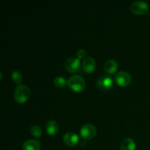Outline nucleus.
Here are the masks:
<instances>
[{"mask_svg":"<svg viewBox=\"0 0 150 150\" xmlns=\"http://www.w3.org/2000/svg\"><path fill=\"white\" fill-rule=\"evenodd\" d=\"M31 91L26 85H18L14 91V99L18 103H24L30 97Z\"/></svg>","mask_w":150,"mask_h":150,"instance_id":"f257e3e1","label":"nucleus"},{"mask_svg":"<svg viewBox=\"0 0 150 150\" xmlns=\"http://www.w3.org/2000/svg\"><path fill=\"white\" fill-rule=\"evenodd\" d=\"M67 86L75 92H82L86 87V82L83 77L79 75H74L68 79Z\"/></svg>","mask_w":150,"mask_h":150,"instance_id":"f03ea898","label":"nucleus"},{"mask_svg":"<svg viewBox=\"0 0 150 150\" xmlns=\"http://www.w3.org/2000/svg\"><path fill=\"white\" fill-rule=\"evenodd\" d=\"M97 134V128L93 124L87 123L81 127L80 130L81 137L84 140H91Z\"/></svg>","mask_w":150,"mask_h":150,"instance_id":"7ed1b4c3","label":"nucleus"},{"mask_svg":"<svg viewBox=\"0 0 150 150\" xmlns=\"http://www.w3.org/2000/svg\"><path fill=\"white\" fill-rule=\"evenodd\" d=\"M132 13L136 15H144L149 12V4L144 1H135L130 5Z\"/></svg>","mask_w":150,"mask_h":150,"instance_id":"20e7f679","label":"nucleus"},{"mask_svg":"<svg viewBox=\"0 0 150 150\" xmlns=\"http://www.w3.org/2000/svg\"><path fill=\"white\" fill-rule=\"evenodd\" d=\"M81 64L79 59L75 57H70L67 59L64 62V67L70 73H77L81 70Z\"/></svg>","mask_w":150,"mask_h":150,"instance_id":"39448f33","label":"nucleus"},{"mask_svg":"<svg viewBox=\"0 0 150 150\" xmlns=\"http://www.w3.org/2000/svg\"><path fill=\"white\" fill-rule=\"evenodd\" d=\"M131 76L127 72L120 71L115 76V81L119 86H126L131 82Z\"/></svg>","mask_w":150,"mask_h":150,"instance_id":"423d86ee","label":"nucleus"},{"mask_svg":"<svg viewBox=\"0 0 150 150\" xmlns=\"http://www.w3.org/2000/svg\"><path fill=\"white\" fill-rule=\"evenodd\" d=\"M97 85L102 90H109L113 86V79L108 75H103L98 79Z\"/></svg>","mask_w":150,"mask_h":150,"instance_id":"0eeeda50","label":"nucleus"},{"mask_svg":"<svg viewBox=\"0 0 150 150\" xmlns=\"http://www.w3.org/2000/svg\"><path fill=\"white\" fill-rule=\"evenodd\" d=\"M63 142L67 146L73 147L79 144V137L76 133L73 132H68L63 136Z\"/></svg>","mask_w":150,"mask_h":150,"instance_id":"6e6552de","label":"nucleus"},{"mask_svg":"<svg viewBox=\"0 0 150 150\" xmlns=\"http://www.w3.org/2000/svg\"><path fill=\"white\" fill-rule=\"evenodd\" d=\"M82 67H83V70L86 73H91L94 72L96 68V62L95 59L92 58V57H86L83 59Z\"/></svg>","mask_w":150,"mask_h":150,"instance_id":"1a4fd4ad","label":"nucleus"},{"mask_svg":"<svg viewBox=\"0 0 150 150\" xmlns=\"http://www.w3.org/2000/svg\"><path fill=\"white\" fill-rule=\"evenodd\" d=\"M118 63L114 59H108L104 64V70L108 75H112L117 72Z\"/></svg>","mask_w":150,"mask_h":150,"instance_id":"9d476101","label":"nucleus"},{"mask_svg":"<svg viewBox=\"0 0 150 150\" xmlns=\"http://www.w3.org/2000/svg\"><path fill=\"white\" fill-rule=\"evenodd\" d=\"M22 149L23 150H40L41 144L38 140L29 139L23 144Z\"/></svg>","mask_w":150,"mask_h":150,"instance_id":"9b49d317","label":"nucleus"},{"mask_svg":"<svg viewBox=\"0 0 150 150\" xmlns=\"http://www.w3.org/2000/svg\"><path fill=\"white\" fill-rule=\"evenodd\" d=\"M59 124L55 120H50L46 123V125H45L47 133L51 136L57 135V133L59 131Z\"/></svg>","mask_w":150,"mask_h":150,"instance_id":"f8f14e48","label":"nucleus"},{"mask_svg":"<svg viewBox=\"0 0 150 150\" xmlns=\"http://www.w3.org/2000/svg\"><path fill=\"white\" fill-rule=\"evenodd\" d=\"M121 150H136V145L134 140L131 138H125L123 139L120 146Z\"/></svg>","mask_w":150,"mask_h":150,"instance_id":"ddd939ff","label":"nucleus"},{"mask_svg":"<svg viewBox=\"0 0 150 150\" xmlns=\"http://www.w3.org/2000/svg\"><path fill=\"white\" fill-rule=\"evenodd\" d=\"M11 77L13 79V81L18 85H21V83L23 81V75L18 70H13V73H11Z\"/></svg>","mask_w":150,"mask_h":150,"instance_id":"4468645a","label":"nucleus"},{"mask_svg":"<svg viewBox=\"0 0 150 150\" xmlns=\"http://www.w3.org/2000/svg\"><path fill=\"white\" fill-rule=\"evenodd\" d=\"M54 83L57 87L62 89L67 85V81L62 76H57L54 80Z\"/></svg>","mask_w":150,"mask_h":150,"instance_id":"2eb2a0df","label":"nucleus"},{"mask_svg":"<svg viewBox=\"0 0 150 150\" xmlns=\"http://www.w3.org/2000/svg\"><path fill=\"white\" fill-rule=\"evenodd\" d=\"M30 133L32 136L35 138H40L42 136V130L41 127L38 125H33L30 128Z\"/></svg>","mask_w":150,"mask_h":150,"instance_id":"dca6fc26","label":"nucleus"},{"mask_svg":"<svg viewBox=\"0 0 150 150\" xmlns=\"http://www.w3.org/2000/svg\"><path fill=\"white\" fill-rule=\"evenodd\" d=\"M86 55V51H85L83 48H81V49H79V51L76 52V56H77V58L78 59H83L84 58L85 56Z\"/></svg>","mask_w":150,"mask_h":150,"instance_id":"f3484780","label":"nucleus"},{"mask_svg":"<svg viewBox=\"0 0 150 150\" xmlns=\"http://www.w3.org/2000/svg\"><path fill=\"white\" fill-rule=\"evenodd\" d=\"M148 14H149V18H150V10L149 12H148Z\"/></svg>","mask_w":150,"mask_h":150,"instance_id":"a211bd4d","label":"nucleus"}]
</instances>
